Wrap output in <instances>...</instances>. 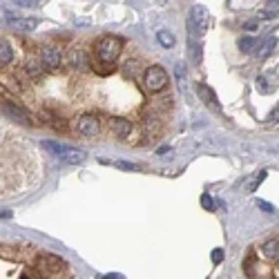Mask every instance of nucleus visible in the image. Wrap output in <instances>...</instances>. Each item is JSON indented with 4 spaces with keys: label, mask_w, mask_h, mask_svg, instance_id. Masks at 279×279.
I'll return each mask as SVG.
<instances>
[{
    "label": "nucleus",
    "mask_w": 279,
    "mask_h": 279,
    "mask_svg": "<svg viewBox=\"0 0 279 279\" xmlns=\"http://www.w3.org/2000/svg\"><path fill=\"white\" fill-rule=\"evenodd\" d=\"M263 179H266V172H263V170H261V172H257V177H255V179H250V181H248V190H250V192H253V190H257V185L261 183Z\"/></svg>",
    "instance_id": "obj_22"
},
{
    "label": "nucleus",
    "mask_w": 279,
    "mask_h": 279,
    "mask_svg": "<svg viewBox=\"0 0 279 279\" xmlns=\"http://www.w3.org/2000/svg\"><path fill=\"white\" fill-rule=\"evenodd\" d=\"M188 49H190V58H192L195 63H201V47L197 45V40H190Z\"/></svg>",
    "instance_id": "obj_20"
},
{
    "label": "nucleus",
    "mask_w": 279,
    "mask_h": 279,
    "mask_svg": "<svg viewBox=\"0 0 279 279\" xmlns=\"http://www.w3.org/2000/svg\"><path fill=\"white\" fill-rule=\"evenodd\" d=\"M42 72H45V67H42L40 58H29V60H27V74L32 76V79L42 76Z\"/></svg>",
    "instance_id": "obj_14"
},
{
    "label": "nucleus",
    "mask_w": 279,
    "mask_h": 279,
    "mask_svg": "<svg viewBox=\"0 0 279 279\" xmlns=\"http://www.w3.org/2000/svg\"><path fill=\"white\" fill-rule=\"evenodd\" d=\"M67 60H69V65H72V69H87L90 67V56L85 54V49H79V47L69 49Z\"/></svg>",
    "instance_id": "obj_9"
},
{
    "label": "nucleus",
    "mask_w": 279,
    "mask_h": 279,
    "mask_svg": "<svg viewBox=\"0 0 279 279\" xmlns=\"http://www.w3.org/2000/svg\"><path fill=\"white\" fill-rule=\"evenodd\" d=\"M40 145L47 150V152H52L58 161H63V163H67V165H80L85 159H87V154H85L83 150L65 148V145H60V143H56V141H42Z\"/></svg>",
    "instance_id": "obj_2"
},
{
    "label": "nucleus",
    "mask_w": 279,
    "mask_h": 279,
    "mask_svg": "<svg viewBox=\"0 0 279 279\" xmlns=\"http://www.w3.org/2000/svg\"><path fill=\"white\" fill-rule=\"evenodd\" d=\"M257 47H259V38H255V36H243V38H239V49H241L243 54L255 52Z\"/></svg>",
    "instance_id": "obj_13"
},
{
    "label": "nucleus",
    "mask_w": 279,
    "mask_h": 279,
    "mask_svg": "<svg viewBox=\"0 0 279 279\" xmlns=\"http://www.w3.org/2000/svg\"><path fill=\"white\" fill-rule=\"evenodd\" d=\"M16 5H20V7H36V2H34V0H20V2H16Z\"/></svg>",
    "instance_id": "obj_27"
},
{
    "label": "nucleus",
    "mask_w": 279,
    "mask_h": 279,
    "mask_svg": "<svg viewBox=\"0 0 279 279\" xmlns=\"http://www.w3.org/2000/svg\"><path fill=\"white\" fill-rule=\"evenodd\" d=\"M7 18L14 20V25H16L18 29H25V32H32V29H36L38 27L36 18H14V16H7Z\"/></svg>",
    "instance_id": "obj_12"
},
{
    "label": "nucleus",
    "mask_w": 279,
    "mask_h": 279,
    "mask_svg": "<svg viewBox=\"0 0 279 279\" xmlns=\"http://www.w3.org/2000/svg\"><path fill=\"white\" fill-rule=\"evenodd\" d=\"M38 268L45 270V273H56V270H63L65 263L60 257H56V255H42L40 261H38Z\"/></svg>",
    "instance_id": "obj_10"
},
{
    "label": "nucleus",
    "mask_w": 279,
    "mask_h": 279,
    "mask_svg": "<svg viewBox=\"0 0 279 279\" xmlns=\"http://www.w3.org/2000/svg\"><path fill=\"white\" fill-rule=\"evenodd\" d=\"M9 217H11L9 210H0V219H9Z\"/></svg>",
    "instance_id": "obj_28"
},
{
    "label": "nucleus",
    "mask_w": 279,
    "mask_h": 279,
    "mask_svg": "<svg viewBox=\"0 0 279 279\" xmlns=\"http://www.w3.org/2000/svg\"><path fill=\"white\" fill-rule=\"evenodd\" d=\"M208 22H210V16L203 7H192L188 16V34L190 40H197L199 36H203V32L208 29Z\"/></svg>",
    "instance_id": "obj_3"
},
{
    "label": "nucleus",
    "mask_w": 279,
    "mask_h": 279,
    "mask_svg": "<svg viewBox=\"0 0 279 279\" xmlns=\"http://www.w3.org/2000/svg\"><path fill=\"white\" fill-rule=\"evenodd\" d=\"M221 259H223V250H221V248L212 250V261H215V263H221Z\"/></svg>",
    "instance_id": "obj_24"
},
{
    "label": "nucleus",
    "mask_w": 279,
    "mask_h": 279,
    "mask_svg": "<svg viewBox=\"0 0 279 279\" xmlns=\"http://www.w3.org/2000/svg\"><path fill=\"white\" fill-rule=\"evenodd\" d=\"M270 121H279V107H277V110H275V114L270 116Z\"/></svg>",
    "instance_id": "obj_30"
},
{
    "label": "nucleus",
    "mask_w": 279,
    "mask_h": 279,
    "mask_svg": "<svg viewBox=\"0 0 279 279\" xmlns=\"http://www.w3.org/2000/svg\"><path fill=\"white\" fill-rule=\"evenodd\" d=\"M197 94L201 96V99L208 103V107H212L215 112H221V105H219V100H217V96H215V92L208 87V85H203V83H199L197 85Z\"/></svg>",
    "instance_id": "obj_11"
},
{
    "label": "nucleus",
    "mask_w": 279,
    "mask_h": 279,
    "mask_svg": "<svg viewBox=\"0 0 279 279\" xmlns=\"http://www.w3.org/2000/svg\"><path fill=\"white\" fill-rule=\"evenodd\" d=\"M92 67H94V72L96 74H100V76H107V74H112L116 69V63H100V60H92Z\"/></svg>",
    "instance_id": "obj_16"
},
{
    "label": "nucleus",
    "mask_w": 279,
    "mask_h": 279,
    "mask_svg": "<svg viewBox=\"0 0 279 279\" xmlns=\"http://www.w3.org/2000/svg\"><path fill=\"white\" fill-rule=\"evenodd\" d=\"M201 205H203L205 210H212V208H215V203H212V199L208 195H203L201 197Z\"/></svg>",
    "instance_id": "obj_23"
},
{
    "label": "nucleus",
    "mask_w": 279,
    "mask_h": 279,
    "mask_svg": "<svg viewBox=\"0 0 279 279\" xmlns=\"http://www.w3.org/2000/svg\"><path fill=\"white\" fill-rule=\"evenodd\" d=\"M261 253H263V257L266 259H275L279 255V243L275 241V239H270V241H266L261 246Z\"/></svg>",
    "instance_id": "obj_17"
},
{
    "label": "nucleus",
    "mask_w": 279,
    "mask_h": 279,
    "mask_svg": "<svg viewBox=\"0 0 279 279\" xmlns=\"http://www.w3.org/2000/svg\"><path fill=\"white\" fill-rule=\"evenodd\" d=\"M105 279H125V277H121V275H116V273H107Z\"/></svg>",
    "instance_id": "obj_29"
},
{
    "label": "nucleus",
    "mask_w": 279,
    "mask_h": 279,
    "mask_svg": "<svg viewBox=\"0 0 279 279\" xmlns=\"http://www.w3.org/2000/svg\"><path fill=\"white\" fill-rule=\"evenodd\" d=\"M107 125H110L112 134H116L119 139H127L132 132V123L127 121L125 116H107Z\"/></svg>",
    "instance_id": "obj_7"
},
{
    "label": "nucleus",
    "mask_w": 279,
    "mask_h": 279,
    "mask_svg": "<svg viewBox=\"0 0 279 279\" xmlns=\"http://www.w3.org/2000/svg\"><path fill=\"white\" fill-rule=\"evenodd\" d=\"M38 58H40V63H42V67H45V69H58V67H60V63H63V56H60V52H58L56 47H52V45H45V47H40Z\"/></svg>",
    "instance_id": "obj_5"
},
{
    "label": "nucleus",
    "mask_w": 279,
    "mask_h": 279,
    "mask_svg": "<svg viewBox=\"0 0 279 279\" xmlns=\"http://www.w3.org/2000/svg\"><path fill=\"white\" fill-rule=\"evenodd\" d=\"M243 29H248V32H255V29H257V22H255V20L243 22Z\"/></svg>",
    "instance_id": "obj_26"
},
{
    "label": "nucleus",
    "mask_w": 279,
    "mask_h": 279,
    "mask_svg": "<svg viewBox=\"0 0 279 279\" xmlns=\"http://www.w3.org/2000/svg\"><path fill=\"white\" fill-rule=\"evenodd\" d=\"M14 54H11V47H9V40L7 38H0V63H9Z\"/></svg>",
    "instance_id": "obj_18"
},
{
    "label": "nucleus",
    "mask_w": 279,
    "mask_h": 279,
    "mask_svg": "<svg viewBox=\"0 0 279 279\" xmlns=\"http://www.w3.org/2000/svg\"><path fill=\"white\" fill-rule=\"evenodd\" d=\"M157 40L163 45V47H174V36L168 32V29H161V32H157Z\"/></svg>",
    "instance_id": "obj_19"
},
{
    "label": "nucleus",
    "mask_w": 279,
    "mask_h": 279,
    "mask_svg": "<svg viewBox=\"0 0 279 279\" xmlns=\"http://www.w3.org/2000/svg\"><path fill=\"white\" fill-rule=\"evenodd\" d=\"M123 52V38L119 36H100L94 45V56L100 63H116Z\"/></svg>",
    "instance_id": "obj_1"
},
{
    "label": "nucleus",
    "mask_w": 279,
    "mask_h": 279,
    "mask_svg": "<svg viewBox=\"0 0 279 279\" xmlns=\"http://www.w3.org/2000/svg\"><path fill=\"white\" fill-rule=\"evenodd\" d=\"M259 16L261 18H275L277 16V2H270V7H263V9L259 11Z\"/></svg>",
    "instance_id": "obj_21"
},
{
    "label": "nucleus",
    "mask_w": 279,
    "mask_h": 279,
    "mask_svg": "<svg viewBox=\"0 0 279 279\" xmlns=\"http://www.w3.org/2000/svg\"><path fill=\"white\" fill-rule=\"evenodd\" d=\"M143 79H145V90L148 92H161L168 85V74H165V69L161 65H150L145 69Z\"/></svg>",
    "instance_id": "obj_4"
},
{
    "label": "nucleus",
    "mask_w": 279,
    "mask_h": 279,
    "mask_svg": "<svg viewBox=\"0 0 279 279\" xmlns=\"http://www.w3.org/2000/svg\"><path fill=\"white\" fill-rule=\"evenodd\" d=\"M76 127H79V132L85 134V137H96L100 130V123L94 114H80L79 121H76Z\"/></svg>",
    "instance_id": "obj_6"
},
{
    "label": "nucleus",
    "mask_w": 279,
    "mask_h": 279,
    "mask_svg": "<svg viewBox=\"0 0 279 279\" xmlns=\"http://www.w3.org/2000/svg\"><path fill=\"white\" fill-rule=\"evenodd\" d=\"M275 47H277V38H275V36H268L266 40L261 42V47H259V52H257L259 58H268L270 54L275 52Z\"/></svg>",
    "instance_id": "obj_15"
},
{
    "label": "nucleus",
    "mask_w": 279,
    "mask_h": 279,
    "mask_svg": "<svg viewBox=\"0 0 279 279\" xmlns=\"http://www.w3.org/2000/svg\"><path fill=\"white\" fill-rule=\"evenodd\" d=\"M116 168H121V170H139V165L127 163V161H121V163H116Z\"/></svg>",
    "instance_id": "obj_25"
},
{
    "label": "nucleus",
    "mask_w": 279,
    "mask_h": 279,
    "mask_svg": "<svg viewBox=\"0 0 279 279\" xmlns=\"http://www.w3.org/2000/svg\"><path fill=\"white\" fill-rule=\"evenodd\" d=\"M2 107H5V112L11 116V119H16L18 123H22V125H34V119L29 116V112L25 110V107L16 105V103H11V100H2Z\"/></svg>",
    "instance_id": "obj_8"
}]
</instances>
